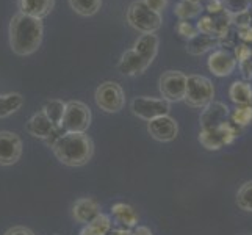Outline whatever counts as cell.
I'll return each instance as SVG.
<instances>
[{"mask_svg":"<svg viewBox=\"0 0 252 235\" xmlns=\"http://www.w3.org/2000/svg\"><path fill=\"white\" fill-rule=\"evenodd\" d=\"M42 27L41 19L17 13L10 22V46L17 55H32L36 52L42 42Z\"/></svg>","mask_w":252,"mask_h":235,"instance_id":"obj_1","label":"cell"},{"mask_svg":"<svg viewBox=\"0 0 252 235\" xmlns=\"http://www.w3.org/2000/svg\"><path fill=\"white\" fill-rule=\"evenodd\" d=\"M55 157L66 167H83L93 159L94 144L85 134L62 132L50 143Z\"/></svg>","mask_w":252,"mask_h":235,"instance_id":"obj_2","label":"cell"},{"mask_svg":"<svg viewBox=\"0 0 252 235\" xmlns=\"http://www.w3.org/2000/svg\"><path fill=\"white\" fill-rule=\"evenodd\" d=\"M91 126V110L83 102L71 101L66 103V110L60 124L62 132L85 134Z\"/></svg>","mask_w":252,"mask_h":235,"instance_id":"obj_3","label":"cell"},{"mask_svg":"<svg viewBox=\"0 0 252 235\" xmlns=\"http://www.w3.org/2000/svg\"><path fill=\"white\" fill-rule=\"evenodd\" d=\"M215 98V86L210 78L204 75H188L187 77V91L185 102L189 107L204 108Z\"/></svg>","mask_w":252,"mask_h":235,"instance_id":"obj_4","label":"cell"},{"mask_svg":"<svg viewBox=\"0 0 252 235\" xmlns=\"http://www.w3.org/2000/svg\"><path fill=\"white\" fill-rule=\"evenodd\" d=\"M127 21L141 33H155L161 25V16L147 8L144 2H135L127 11Z\"/></svg>","mask_w":252,"mask_h":235,"instance_id":"obj_5","label":"cell"},{"mask_svg":"<svg viewBox=\"0 0 252 235\" xmlns=\"http://www.w3.org/2000/svg\"><path fill=\"white\" fill-rule=\"evenodd\" d=\"M238 134H240V127H237L232 121H225L221 127L215 130H201L199 141L208 151H218L224 144L233 143Z\"/></svg>","mask_w":252,"mask_h":235,"instance_id":"obj_6","label":"cell"},{"mask_svg":"<svg viewBox=\"0 0 252 235\" xmlns=\"http://www.w3.org/2000/svg\"><path fill=\"white\" fill-rule=\"evenodd\" d=\"M97 107L107 113H118L124 107V91L116 82H103L94 94Z\"/></svg>","mask_w":252,"mask_h":235,"instance_id":"obj_7","label":"cell"},{"mask_svg":"<svg viewBox=\"0 0 252 235\" xmlns=\"http://www.w3.org/2000/svg\"><path fill=\"white\" fill-rule=\"evenodd\" d=\"M187 75L180 71H168L160 77V93L164 101L180 102L185 99Z\"/></svg>","mask_w":252,"mask_h":235,"instance_id":"obj_8","label":"cell"},{"mask_svg":"<svg viewBox=\"0 0 252 235\" xmlns=\"http://www.w3.org/2000/svg\"><path fill=\"white\" fill-rule=\"evenodd\" d=\"M132 111L133 115L141 118L144 121H152L155 118L164 116L169 113V102L164 99L157 98H147V96H140L133 99L132 102Z\"/></svg>","mask_w":252,"mask_h":235,"instance_id":"obj_9","label":"cell"},{"mask_svg":"<svg viewBox=\"0 0 252 235\" xmlns=\"http://www.w3.org/2000/svg\"><path fill=\"white\" fill-rule=\"evenodd\" d=\"M22 155V140L14 132H0V165L11 167L17 163Z\"/></svg>","mask_w":252,"mask_h":235,"instance_id":"obj_10","label":"cell"},{"mask_svg":"<svg viewBox=\"0 0 252 235\" xmlns=\"http://www.w3.org/2000/svg\"><path fill=\"white\" fill-rule=\"evenodd\" d=\"M25 129H27V132L32 136L39 138V140H46V141H49V144L54 141L60 134H62V130H60L55 124H52L50 119L42 111L33 115L27 121Z\"/></svg>","mask_w":252,"mask_h":235,"instance_id":"obj_11","label":"cell"},{"mask_svg":"<svg viewBox=\"0 0 252 235\" xmlns=\"http://www.w3.org/2000/svg\"><path fill=\"white\" fill-rule=\"evenodd\" d=\"M201 130H215L229 121V107L222 102L212 101L201 113Z\"/></svg>","mask_w":252,"mask_h":235,"instance_id":"obj_12","label":"cell"},{"mask_svg":"<svg viewBox=\"0 0 252 235\" xmlns=\"http://www.w3.org/2000/svg\"><path fill=\"white\" fill-rule=\"evenodd\" d=\"M147 132L151 134L154 140L161 141V143H168V141L176 140V136L179 134V126L176 123V119L171 118L169 115H164V116L149 121V124H147Z\"/></svg>","mask_w":252,"mask_h":235,"instance_id":"obj_13","label":"cell"},{"mask_svg":"<svg viewBox=\"0 0 252 235\" xmlns=\"http://www.w3.org/2000/svg\"><path fill=\"white\" fill-rule=\"evenodd\" d=\"M207 66L210 72L216 77H227L230 75L237 67V60L232 52L225 49L213 50L207 60Z\"/></svg>","mask_w":252,"mask_h":235,"instance_id":"obj_14","label":"cell"},{"mask_svg":"<svg viewBox=\"0 0 252 235\" xmlns=\"http://www.w3.org/2000/svg\"><path fill=\"white\" fill-rule=\"evenodd\" d=\"M97 215H100V205L91 198H82L79 201H75L72 207V216L77 223L88 224Z\"/></svg>","mask_w":252,"mask_h":235,"instance_id":"obj_15","label":"cell"},{"mask_svg":"<svg viewBox=\"0 0 252 235\" xmlns=\"http://www.w3.org/2000/svg\"><path fill=\"white\" fill-rule=\"evenodd\" d=\"M133 50L141 57V60L147 66H151V63L154 62V58L157 57V52H158V38H157V34L144 33L143 36L135 42Z\"/></svg>","mask_w":252,"mask_h":235,"instance_id":"obj_16","label":"cell"},{"mask_svg":"<svg viewBox=\"0 0 252 235\" xmlns=\"http://www.w3.org/2000/svg\"><path fill=\"white\" fill-rule=\"evenodd\" d=\"M147 67H149V66H147L143 62L141 57L138 55L133 49L127 50L126 54L121 57V62L118 65L119 72L124 74V75H136V74H141V72L146 71Z\"/></svg>","mask_w":252,"mask_h":235,"instance_id":"obj_17","label":"cell"},{"mask_svg":"<svg viewBox=\"0 0 252 235\" xmlns=\"http://www.w3.org/2000/svg\"><path fill=\"white\" fill-rule=\"evenodd\" d=\"M55 0H21V13L42 19L54 10Z\"/></svg>","mask_w":252,"mask_h":235,"instance_id":"obj_18","label":"cell"},{"mask_svg":"<svg viewBox=\"0 0 252 235\" xmlns=\"http://www.w3.org/2000/svg\"><path fill=\"white\" fill-rule=\"evenodd\" d=\"M111 215H113V218H115V221L119 226H123L124 229L135 228L138 224V215L135 213L133 207H130L128 204L116 202L111 207Z\"/></svg>","mask_w":252,"mask_h":235,"instance_id":"obj_19","label":"cell"},{"mask_svg":"<svg viewBox=\"0 0 252 235\" xmlns=\"http://www.w3.org/2000/svg\"><path fill=\"white\" fill-rule=\"evenodd\" d=\"M229 98L237 105H246L252 103V86L249 82L237 80L230 85L229 88Z\"/></svg>","mask_w":252,"mask_h":235,"instance_id":"obj_20","label":"cell"},{"mask_svg":"<svg viewBox=\"0 0 252 235\" xmlns=\"http://www.w3.org/2000/svg\"><path fill=\"white\" fill-rule=\"evenodd\" d=\"M216 46H220V41L216 38L199 33L197 36H194L193 39L188 41L187 52L191 55H202V54H205V52H208V50H212Z\"/></svg>","mask_w":252,"mask_h":235,"instance_id":"obj_21","label":"cell"},{"mask_svg":"<svg viewBox=\"0 0 252 235\" xmlns=\"http://www.w3.org/2000/svg\"><path fill=\"white\" fill-rule=\"evenodd\" d=\"M111 231V220L108 215H97L80 231V235H107Z\"/></svg>","mask_w":252,"mask_h":235,"instance_id":"obj_22","label":"cell"},{"mask_svg":"<svg viewBox=\"0 0 252 235\" xmlns=\"http://www.w3.org/2000/svg\"><path fill=\"white\" fill-rule=\"evenodd\" d=\"M24 98L17 93H10V94H2L0 96V118H6L16 113L22 107Z\"/></svg>","mask_w":252,"mask_h":235,"instance_id":"obj_23","label":"cell"},{"mask_svg":"<svg viewBox=\"0 0 252 235\" xmlns=\"http://www.w3.org/2000/svg\"><path fill=\"white\" fill-rule=\"evenodd\" d=\"M64 110H66V103L58 101V99H52L47 101L44 103V108H42V113L50 119L52 124H55L60 129V124H62V119L64 115Z\"/></svg>","mask_w":252,"mask_h":235,"instance_id":"obj_24","label":"cell"},{"mask_svg":"<svg viewBox=\"0 0 252 235\" xmlns=\"http://www.w3.org/2000/svg\"><path fill=\"white\" fill-rule=\"evenodd\" d=\"M72 10L80 16H93L99 11L102 0H69Z\"/></svg>","mask_w":252,"mask_h":235,"instance_id":"obj_25","label":"cell"},{"mask_svg":"<svg viewBox=\"0 0 252 235\" xmlns=\"http://www.w3.org/2000/svg\"><path fill=\"white\" fill-rule=\"evenodd\" d=\"M201 11H202L201 3H191V2H188V0H180V2L176 5L174 14H176L180 21H188V19H191V17L199 16Z\"/></svg>","mask_w":252,"mask_h":235,"instance_id":"obj_26","label":"cell"},{"mask_svg":"<svg viewBox=\"0 0 252 235\" xmlns=\"http://www.w3.org/2000/svg\"><path fill=\"white\" fill-rule=\"evenodd\" d=\"M230 121L237 127H246L252 123V103H246V105H237L230 115Z\"/></svg>","mask_w":252,"mask_h":235,"instance_id":"obj_27","label":"cell"},{"mask_svg":"<svg viewBox=\"0 0 252 235\" xmlns=\"http://www.w3.org/2000/svg\"><path fill=\"white\" fill-rule=\"evenodd\" d=\"M237 204L241 210L252 212V180L243 184L237 193Z\"/></svg>","mask_w":252,"mask_h":235,"instance_id":"obj_28","label":"cell"},{"mask_svg":"<svg viewBox=\"0 0 252 235\" xmlns=\"http://www.w3.org/2000/svg\"><path fill=\"white\" fill-rule=\"evenodd\" d=\"M222 3H224V10L229 14H237V13L248 11L251 8L252 0H222Z\"/></svg>","mask_w":252,"mask_h":235,"instance_id":"obj_29","label":"cell"},{"mask_svg":"<svg viewBox=\"0 0 252 235\" xmlns=\"http://www.w3.org/2000/svg\"><path fill=\"white\" fill-rule=\"evenodd\" d=\"M196 29H197V33L207 34V36H213L215 38V32H216V29H215V17L213 16H202L201 19H199Z\"/></svg>","mask_w":252,"mask_h":235,"instance_id":"obj_30","label":"cell"},{"mask_svg":"<svg viewBox=\"0 0 252 235\" xmlns=\"http://www.w3.org/2000/svg\"><path fill=\"white\" fill-rule=\"evenodd\" d=\"M177 33L180 34L182 38H185V39H193L194 36H197V29L194 27V25H191L188 21H179L177 24V27H176Z\"/></svg>","mask_w":252,"mask_h":235,"instance_id":"obj_31","label":"cell"},{"mask_svg":"<svg viewBox=\"0 0 252 235\" xmlns=\"http://www.w3.org/2000/svg\"><path fill=\"white\" fill-rule=\"evenodd\" d=\"M230 21H232V24H235V25H237V29L248 27V25L252 24V14H251V10L243 11V13H237V14H230Z\"/></svg>","mask_w":252,"mask_h":235,"instance_id":"obj_32","label":"cell"},{"mask_svg":"<svg viewBox=\"0 0 252 235\" xmlns=\"http://www.w3.org/2000/svg\"><path fill=\"white\" fill-rule=\"evenodd\" d=\"M233 57H235L238 63H241V62H245V60L252 58V49L248 44H238L235 46V54H233Z\"/></svg>","mask_w":252,"mask_h":235,"instance_id":"obj_33","label":"cell"},{"mask_svg":"<svg viewBox=\"0 0 252 235\" xmlns=\"http://www.w3.org/2000/svg\"><path fill=\"white\" fill-rule=\"evenodd\" d=\"M205 10L210 13V16H218L224 11V3L222 0H207Z\"/></svg>","mask_w":252,"mask_h":235,"instance_id":"obj_34","label":"cell"},{"mask_svg":"<svg viewBox=\"0 0 252 235\" xmlns=\"http://www.w3.org/2000/svg\"><path fill=\"white\" fill-rule=\"evenodd\" d=\"M240 71H241L243 78H245V82L252 80V58L245 60V62L240 63Z\"/></svg>","mask_w":252,"mask_h":235,"instance_id":"obj_35","label":"cell"},{"mask_svg":"<svg viewBox=\"0 0 252 235\" xmlns=\"http://www.w3.org/2000/svg\"><path fill=\"white\" fill-rule=\"evenodd\" d=\"M143 2L147 5V8H151L152 11H155V13H161L164 8H166V0H143Z\"/></svg>","mask_w":252,"mask_h":235,"instance_id":"obj_36","label":"cell"},{"mask_svg":"<svg viewBox=\"0 0 252 235\" xmlns=\"http://www.w3.org/2000/svg\"><path fill=\"white\" fill-rule=\"evenodd\" d=\"M237 33H238V38L248 44V42H252V24L248 25V27H241V29H237Z\"/></svg>","mask_w":252,"mask_h":235,"instance_id":"obj_37","label":"cell"},{"mask_svg":"<svg viewBox=\"0 0 252 235\" xmlns=\"http://www.w3.org/2000/svg\"><path fill=\"white\" fill-rule=\"evenodd\" d=\"M5 235H34L30 229L22 228V226H16V228H11L5 232Z\"/></svg>","mask_w":252,"mask_h":235,"instance_id":"obj_38","label":"cell"},{"mask_svg":"<svg viewBox=\"0 0 252 235\" xmlns=\"http://www.w3.org/2000/svg\"><path fill=\"white\" fill-rule=\"evenodd\" d=\"M132 235H152V232L149 228H146V226H135Z\"/></svg>","mask_w":252,"mask_h":235,"instance_id":"obj_39","label":"cell"},{"mask_svg":"<svg viewBox=\"0 0 252 235\" xmlns=\"http://www.w3.org/2000/svg\"><path fill=\"white\" fill-rule=\"evenodd\" d=\"M107 235H132V232H130V229L119 228V229H111Z\"/></svg>","mask_w":252,"mask_h":235,"instance_id":"obj_40","label":"cell"},{"mask_svg":"<svg viewBox=\"0 0 252 235\" xmlns=\"http://www.w3.org/2000/svg\"><path fill=\"white\" fill-rule=\"evenodd\" d=\"M188 2H191V3H201L202 0H188Z\"/></svg>","mask_w":252,"mask_h":235,"instance_id":"obj_41","label":"cell"},{"mask_svg":"<svg viewBox=\"0 0 252 235\" xmlns=\"http://www.w3.org/2000/svg\"><path fill=\"white\" fill-rule=\"evenodd\" d=\"M251 14H252V11H251Z\"/></svg>","mask_w":252,"mask_h":235,"instance_id":"obj_42","label":"cell"}]
</instances>
